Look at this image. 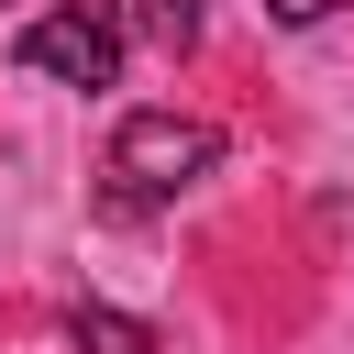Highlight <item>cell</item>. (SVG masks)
<instances>
[{"label": "cell", "mask_w": 354, "mask_h": 354, "mask_svg": "<svg viewBox=\"0 0 354 354\" xmlns=\"http://www.w3.org/2000/svg\"><path fill=\"white\" fill-rule=\"evenodd\" d=\"M210 166H221V133H210V122H188V111H133V122L111 133V210L133 221V210L199 188Z\"/></svg>", "instance_id": "obj_1"}, {"label": "cell", "mask_w": 354, "mask_h": 354, "mask_svg": "<svg viewBox=\"0 0 354 354\" xmlns=\"http://www.w3.org/2000/svg\"><path fill=\"white\" fill-rule=\"evenodd\" d=\"M11 55H22L33 77H55V88H111V77H122V11H111V0H44Z\"/></svg>", "instance_id": "obj_2"}, {"label": "cell", "mask_w": 354, "mask_h": 354, "mask_svg": "<svg viewBox=\"0 0 354 354\" xmlns=\"http://www.w3.org/2000/svg\"><path fill=\"white\" fill-rule=\"evenodd\" d=\"M66 343H77V354H166V343H155V321L100 310V299H77V310H66Z\"/></svg>", "instance_id": "obj_3"}, {"label": "cell", "mask_w": 354, "mask_h": 354, "mask_svg": "<svg viewBox=\"0 0 354 354\" xmlns=\"http://www.w3.org/2000/svg\"><path fill=\"white\" fill-rule=\"evenodd\" d=\"M133 22H144V44H166V55L199 44V0H133Z\"/></svg>", "instance_id": "obj_4"}, {"label": "cell", "mask_w": 354, "mask_h": 354, "mask_svg": "<svg viewBox=\"0 0 354 354\" xmlns=\"http://www.w3.org/2000/svg\"><path fill=\"white\" fill-rule=\"evenodd\" d=\"M332 11H354V0H266V22H288V33L299 22H332Z\"/></svg>", "instance_id": "obj_5"}]
</instances>
